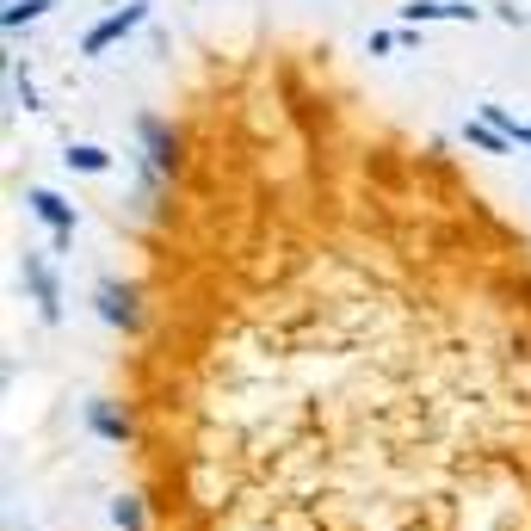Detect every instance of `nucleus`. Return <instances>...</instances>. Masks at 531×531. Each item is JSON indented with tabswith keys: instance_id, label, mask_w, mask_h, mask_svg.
Returning a JSON list of instances; mask_svg holds the SVG:
<instances>
[{
	"instance_id": "obj_1",
	"label": "nucleus",
	"mask_w": 531,
	"mask_h": 531,
	"mask_svg": "<svg viewBox=\"0 0 531 531\" xmlns=\"http://www.w3.org/2000/svg\"><path fill=\"white\" fill-rule=\"evenodd\" d=\"M143 19H149V0H124L118 13H105V19L87 31V38H81V56H105V50H112L118 38H130V31L143 25Z\"/></svg>"
},
{
	"instance_id": "obj_2",
	"label": "nucleus",
	"mask_w": 531,
	"mask_h": 531,
	"mask_svg": "<svg viewBox=\"0 0 531 531\" xmlns=\"http://www.w3.org/2000/svg\"><path fill=\"white\" fill-rule=\"evenodd\" d=\"M93 309H99V322H112L124 334L143 328V309H136V291L118 285V278H99V291H93Z\"/></svg>"
},
{
	"instance_id": "obj_3",
	"label": "nucleus",
	"mask_w": 531,
	"mask_h": 531,
	"mask_svg": "<svg viewBox=\"0 0 531 531\" xmlns=\"http://www.w3.org/2000/svg\"><path fill=\"white\" fill-rule=\"evenodd\" d=\"M136 136H143V149H149V167L155 173H180V130H173L167 118H136Z\"/></svg>"
},
{
	"instance_id": "obj_4",
	"label": "nucleus",
	"mask_w": 531,
	"mask_h": 531,
	"mask_svg": "<svg viewBox=\"0 0 531 531\" xmlns=\"http://www.w3.org/2000/svg\"><path fill=\"white\" fill-rule=\"evenodd\" d=\"M25 204H31V217H38V223H50L56 247L75 241V204H68V198H56L50 186H31V192H25Z\"/></svg>"
},
{
	"instance_id": "obj_5",
	"label": "nucleus",
	"mask_w": 531,
	"mask_h": 531,
	"mask_svg": "<svg viewBox=\"0 0 531 531\" xmlns=\"http://www.w3.org/2000/svg\"><path fill=\"white\" fill-rule=\"evenodd\" d=\"M87 433L93 439H105V445H130L136 439V420H130V408H118V402H87Z\"/></svg>"
},
{
	"instance_id": "obj_6",
	"label": "nucleus",
	"mask_w": 531,
	"mask_h": 531,
	"mask_svg": "<svg viewBox=\"0 0 531 531\" xmlns=\"http://www.w3.org/2000/svg\"><path fill=\"white\" fill-rule=\"evenodd\" d=\"M25 285H31V297H38L44 322H56V315H62V297H56V278H50V266H44L38 254H25Z\"/></svg>"
},
{
	"instance_id": "obj_7",
	"label": "nucleus",
	"mask_w": 531,
	"mask_h": 531,
	"mask_svg": "<svg viewBox=\"0 0 531 531\" xmlns=\"http://www.w3.org/2000/svg\"><path fill=\"white\" fill-rule=\"evenodd\" d=\"M402 19L408 25H427V19H476V7H470V0H408Z\"/></svg>"
},
{
	"instance_id": "obj_8",
	"label": "nucleus",
	"mask_w": 531,
	"mask_h": 531,
	"mask_svg": "<svg viewBox=\"0 0 531 531\" xmlns=\"http://www.w3.org/2000/svg\"><path fill=\"white\" fill-rule=\"evenodd\" d=\"M112 525H118V531H149L143 501H136V494H118V501H112Z\"/></svg>"
},
{
	"instance_id": "obj_9",
	"label": "nucleus",
	"mask_w": 531,
	"mask_h": 531,
	"mask_svg": "<svg viewBox=\"0 0 531 531\" xmlns=\"http://www.w3.org/2000/svg\"><path fill=\"white\" fill-rule=\"evenodd\" d=\"M62 161L75 167V173H105V167H112V155L93 149V143H68V155H62Z\"/></svg>"
},
{
	"instance_id": "obj_10",
	"label": "nucleus",
	"mask_w": 531,
	"mask_h": 531,
	"mask_svg": "<svg viewBox=\"0 0 531 531\" xmlns=\"http://www.w3.org/2000/svg\"><path fill=\"white\" fill-rule=\"evenodd\" d=\"M464 143L482 149V155H507V136L494 130V124H464Z\"/></svg>"
},
{
	"instance_id": "obj_11",
	"label": "nucleus",
	"mask_w": 531,
	"mask_h": 531,
	"mask_svg": "<svg viewBox=\"0 0 531 531\" xmlns=\"http://www.w3.org/2000/svg\"><path fill=\"white\" fill-rule=\"evenodd\" d=\"M482 124H494V130L507 136V143H525V124L507 112V105H482Z\"/></svg>"
},
{
	"instance_id": "obj_12",
	"label": "nucleus",
	"mask_w": 531,
	"mask_h": 531,
	"mask_svg": "<svg viewBox=\"0 0 531 531\" xmlns=\"http://www.w3.org/2000/svg\"><path fill=\"white\" fill-rule=\"evenodd\" d=\"M44 7H50V0H7V13H0V19H7V31H19V25L38 19Z\"/></svg>"
},
{
	"instance_id": "obj_13",
	"label": "nucleus",
	"mask_w": 531,
	"mask_h": 531,
	"mask_svg": "<svg viewBox=\"0 0 531 531\" xmlns=\"http://www.w3.org/2000/svg\"><path fill=\"white\" fill-rule=\"evenodd\" d=\"M525 149H531V124H525Z\"/></svg>"
}]
</instances>
